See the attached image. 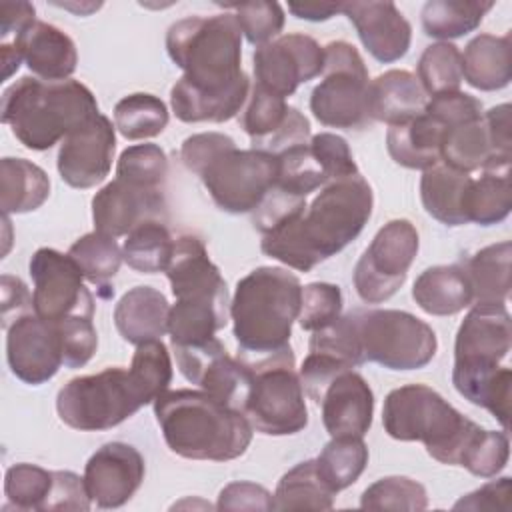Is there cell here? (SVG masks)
<instances>
[{
	"label": "cell",
	"instance_id": "cell-15",
	"mask_svg": "<svg viewBox=\"0 0 512 512\" xmlns=\"http://www.w3.org/2000/svg\"><path fill=\"white\" fill-rule=\"evenodd\" d=\"M34 292V314L46 322L94 316V296L84 286L76 262L54 248H38L28 264Z\"/></svg>",
	"mask_w": 512,
	"mask_h": 512
},
{
	"label": "cell",
	"instance_id": "cell-7",
	"mask_svg": "<svg viewBox=\"0 0 512 512\" xmlns=\"http://www.w3.org/2000/svg\"><path fill=\"white\" fill-rule=\"evenodd\" d=\"M98 102L78 80L46 82L22 76L2 92V122L28 150H48L92 120Z\"/></svg>",
	"mask_w": 512,
	"mask_h": 512
},
{
	"label": "cell",
	"instance_id": "cell-24",
	"mask_svg": "<svg viewBox=\"0 0 512 512\" xmlns=\"http://www.w3.org/2000/svg\"><path fill=\"white\" fill-rule=\"evenodd\" d=\"M28 70L46 82L70 80L78 64L74 40L54 24L36 20L20 38Z\"/></svg>",
	"mask_w": 512,
	"mask_h": 512
},
{
	"label": "cell",
	"instance_id": "cell-6",
	"mask_svg": "<svg viewBox=\"0 0 512 512\" xmlns=\"http://www.w3.org/2000/svg\"><path fill=\"white\" fill-rule=\"evenodd\" d=\"M166 276L176 298L168 316L170 344L192 346L214 338L230 316L228 288L198 236L174 240Z\"/></svg>",
	"mask_w": 512,
	"mask_h": 512
},
{
	"label": "cell",
	"instance_id": "cell-43",
	"mask_svg": "<svg viewBox=\"0 0 512 512\" xmlns=\"http://www.w3.org/2000/svg\"><path fill=\"white\" fill-rule=\"evenodd\" d=\"M416 72L426 96L460 90L462 54L452 42H434L424 48Z\"/></svg>",
	"mask_w": 512,
	"mask_h": 512
},
{
	"label": "cell",
	"instance_id": "cell-37",
	"mask_svg": "<svg viewBox=\"0 0 512 512\" xmlns=\"http://www.w3.org/2000/svg\"><path fill=\"white\" fill-rule=\"evenodd\" d=\"M316 470L326 486L338 494L352 486L368 464V448L358 436L332 438L314 458Z\"/></svg>",
	"mask_w": 512,
	"mask_h": 512
},
{
	"label": "cell",
	"instance_id": "cell-14",
	"mask_svg": "<svg viewBox=\"0 0 512 512\" xmlns=\"http://www.w3.org/2000/svg\"><path fill=\"white\" fill-rule=\"evenodd\" d=\"M418 248V230L410 220L394 218L386 222L354 266V288L358 296L368 304H380L392 298L406 282Z\"/></svg>",
	"mask_w": 512,
	"mask_h": 512
},
{
	"label": "cell",
	"instance_id": "cell-1",
	"mask_svg": "<svg viewBox=\"0 0 512 512\" xmlns=\"http://www.w3.org/2000/svg\"><path fill=\"white\" fill-rule=\"evenodd\" d=\"M166 52L184 72L170 90L178 120L226 122L244 108L250 80L242 70V30L234 14L176 20L166 32Z\"/></svg>",
	"mask_w": 512,
	"mask_h": 512
},
{
	"label": "cell",
	"instance_id": "cell-32",
	"mask_svg": "<svg viewBox=\"0 0 512 512\" xmlns=\"http://www.w3.org/2000/svg\"><path fill=\"white\" fill-rule=\"evenodd\" d=\"M512 244L508 240L484 246L462 266L470 280L472 304H506L510 294Z\"/></svg>",
	"mask_w": 512,
	"mask_h": 512
},
{
	"label": "cell",
	"instance_id": "cell-42",
	"mask_svg": "<svg viewBox=\"0 0 512 512\" xmlns=\"http://www.w3.org/2000/svg\"><path fill=\"white\" fill-rule=\"evenodd\" d=\"M128 372L144 404H150L164 394L172 380V360L164 342L150 340L138 344Z\"/></svg>",
	"mask_w": 512,
	"mask_h": 512
},
{
	"label": "cell",
	"instance_id": "cell-16",
	"mask_svg": "<svg viewBox=\"0 0 512 512\" xmlns=\"http://www.w3.org/2000/svg\"><path fill=\"white\" fill-rule=\"evenodd\" d=\"M172 350L188 382L242 410L250 388V368L244 358H232L216 336L192 346H172Z\"/></svg>",
	"mask_w": 512,
	"mask_h": 512
},
{
	"label": "cell",
	"instance_id": "cell-52",
	"mask_svg": "<svg viewBox=\"0 0 512 512\" xmlns=\"http://www.w3.org/2000/svg\"><path fill=\"white\" fill-rule=\"evenodd\" d=\"M510 496H512V480L508 476L492 480L478 490L462 496L454 510H510Z\"/></svg>",
	"mask_w": 512,
	"mask_h": 512
},
{
	"label": "cell",
	"instance_id": "cell-35",
	"mask_svg": "<svg viewBox=\"0 0 512 512\" xmlns=\"http://www.w3.org/2000/svg\"><path fill=\"white\" fill-rule=\"evenodd\" d=\"M174 252V238L164 220H146L134 226L124 240V262L140 274L166 272Z\"/></svg>",
	"mask_w": 512,
	"mask_h": 512
},
{
	"label": "cell",
	"instance_id": "cell-46",
	"mask_svg": "<svg viewBox=\"0 0 512 512\" xmlns=\"http://www.w3.org/2000/svg\"><path fill=\"white\" fill-rule=\"evenodd\" d=\"M222 6L234 10L242 36H246V40L256 48L272 42L284 28V8L278 2L252 0Z\"/></svg>",
	"mask_w": 512,
	"mask_h": 512
},
{
	"label": "cell",
	"instance_id": "cell-12",
	"mask_svg": "<svg viewBox=\"0 0 512 512\" xmlns=\"http://www.w3.org/2000/svg\"><path fill=\"white\" fill-rule=\"evenodd\" d=\"M144 404L130 372L122 366L104 368L98 374L68 380L56 396V412L60 420L80 432L110 430Z\"/></svg>",
	"mask_w": 512,
	"mask_h": 512
},
{
	"label": "cell",
	"instance_id": "cell-20",
	"mask_svg": "<svg viewBox=\"0 0 512 512\" xmlns=\"http://www.w3.org/2000/svg\"><path fill=\"white\" fill-rule=\"evenodd\" d=\"M144 474V458L132 444L108 442L88 458L82 478L98 508H120L136 494Z\"/></svg>",
	"mask_w": 512,
	"mask_h": 512
},
{
	"label": "cell",
	"instance_id": "cell-10",
	"mask_svg": "<svg viewBox=\"0 0 512 512\" xmlns=\"http://www.w3.org/2000/svg\"><path fill=\"white\" fill-rule=\"evenodd\" d=\"M248 362V360H246ZM250 388L242 406L252 428L266 436H290L308 426L304 388L290 346L248 362Z\"/></svg>",
	"mask_w": 512,
	"mask_h": 512
},
{
	"label": "cell",
	"instance_id": "cell-40",
	"mask_svg": "<svg viewBox=\"0 0 512 512\" xmlns=\"http://www.w3.org/2000/svg\"><path fill=\"white\" fill-rule=\"evenodd\" d=\"M68 256L76 262L82 276L98 286H106L116 276L124 260L116 238L98 230L80 236L68 248Z\"/></svg>",
	"mask_w": 512,
	"mask_h": 512
},
{
	"label": "cell",
	"instance_id": "cell-11",
	"mask_svg": "<svg viewBox=\"0 0 512 512\" xmlns=\"http://www.w3.org/2000/svg\"><path fill=\"white\" fill-rule=\"evenodd\" d=\"M364 362H376L388 370H420L438 350L434 330L420 318L404 310L348 312Z\"/></svg>",
	"mask_w": 512,
	"mask_h": 512
},
{
	"label": "cell",
	"instance_id": "cell-25",
	"mask_svg": "<svg viewBox=\"0 0 512 512\" xmlns=\"http://www.w3.org/2000/svg\"><path fill=\"white\" fill-rule=\"evenodd\" d=\"M170 304L166 296L152 286L130 288L114 308V324L118 334L138 346L150 340H162L168 332Z\"/></svg>",
	"mask_w": 512,
	"mask_h": 512
},
{
	"label": "cell",
	"instance_id": "cell-13",
	"mask_svg": "<svg viewBox=\"0 0 512 512\" xmlns=\"http://www.w3.org/2000/svg\"><path fill=\"white\" fill-rule=\"evenodd\" d=\"M324 78L310 94L312 116L328 128L358 130L370 120L368 68L360 52L344 40L324 46Z\"/></svg>",
	"mask_w": 512,
	"mask_h": 512
},
{
	"label": "cell",
	"instance_id": "cell-29",
	"mask_svg": "<svg viewBox=\"0 0 512 512\" xmlns=\"http://www.w3.org/2000/svg\"><path fill=\"white\" fill-rule=\"evenodd\" d=\"M472 182L468 172L456 170L444 162L422 172L420 200L424 210L444 226H464L466 192Z\"/></svg>",
	"mask_w": 512,
	"mask_h": 512
},
{
	"label": "cell",
	"instance_id": "cell-49",
	"mask_svg": "<svg viewBox=\"0 0 512 512\" xmlns=\"http://www.w3.org/2000/svg\"><path fill=\"white\" fill-rule=\"evenodd\" d=\"M64 348V366L66 368H82L90 362L98 348V334L92 324V318L74 316L60 322H54Z\"/></svg>",
	"mask_w": 512,
	"mask_h": 512
},
{
	"label": "cell",
	"instance_id": "cell-8",
	"mask_svg": "<svg viewBox=\"0 0 512 512\" xmlns=\"http://www.w3.org/2000/svg\"><path fill=\"white\" fill-rule=\"evenodd\" d=\"M302 284L280 266H258L238 280L232 302V332L242 354L266 356L290 346L298 320Z\"/></svg>",
	"mask_w": 512,
	"mask_h": 512
},
{
	"label": "cell",
	"instance_id": "cell-30",
	"mask_svg": "<svg viewBox=\"0 0 512 512\" xmlns=\"http://www.w3.org/2000/svg\"><path fill=\"white\" fill-rule=\"evenodd\" d=\"M510 34H478L462 54V80L482 92L502 90L512 78Z\"/></svg>",
	"mask_w": 512,
	"mask_h": 512
},
{
	"label": "cell",
	"instance_id": "cell-44",
	"mask_svg": "<svg viewBox=\"0 0 512 512\" xmlns=\"http://www.w3.org/2000/svg\"><path fill=\"white\" fill-rule=\"evenodd\" d=\"M426 488L408 476H386L370 484L360 496L364 510H424Z\"/></svg>",
	"mask_w": 512,
	"mask_h": 512
},
{
	"label": "cell",
	"instance_id": "cell-34",
	"mask_svg": "<svg viewBox=\"0 0 512 512\" xmlns=\"http://www.w3.org/2000/svg\"><path fill=\"white\" fill-rule=\"evenodd\" d=\"M512 208V184L510 168L482 170L478 178H472L466 192V220L478 226L500 224L508 218Z\"/></svg>",
	"mask_w": 512,
	"mask_h": 512
},
{
	"label": "cell",
	"instance_id": "cell-53",
	"mask_svg": "<svg viewBox=\"0 0 512 512\" xmlns=\"http://www.w3.org/2000/svg\"><path fill=\"white\" fill-rule=\"evenodd\" d=\"M36 22V10L30 2H0V38L2 46L18 44L24 32Z\"/></svg>",
	"mask_w": 512,
	"mask_h": 512
},
{
	"label": "cell",
	"instance_id": "cell-36",
	"mask_svg": "<svg viewBox=\"0 0 512 512\" xmlns=\"http://www.w3.org/2000/svg\"><path fill=\"white\" fill-rule=\"evenodd\" d=\"M494 2L428 0L422 8V28L428 36L448 42L476 30Z\"/></svg>",
	"mask_w": 512,
	"mask_h": 512
},
{
	"label": "cell",
	"instance_id": "cell-5",
	"mask_svg": "<svg viewBox=\"0 0 512 512\" xmlns=\"http://www.w3.org/2000/svg\"><path fill=\"white\" fill-rule=\"evenodd\" d=\"M180 158L202 180L214 204L228 214L254 212L278 176L276 156L256 148L240 150L222 132L188 136L182 142Z\"/></svg>",
	"mask_w": 512,
	"mask_h": 512
},
{
	"label": "cell",
	"instance_id": "cell-56",
	"mask_svg": "<svg viewBox=\"0 0 512 512\" xmlns=\"http://www.w3.org/2000/svg\"><path fill=\"white\" fill-rule=\"evenodd\" d=\"M288 10L300 18V20H310V22H324L342 12V2H290Z\"/></svg>",
	"mask_w": 512,
	"mask_h": 512
},
{
	"label": "cell",
	"instance_id": "cell-55",
	"mask_svg": "<svg viewBox=\"0 0 512 512\" xmlns=\"http://www.w3.org/2000/svg\"><path fill=\"white\" fill-rule=\"evenodd\" d=\"M490 144L500 158L512 160V134H510V104H498L484 114Z\"/></svg>",
	"mask_w": 512,
	"mask_h": 512
},
{
	"label": "cell",
	"instance_id": "cell-18",
	"mask_svg": "<svg viewBox=\"0 0 512 512\" xmlns=\"http://www.w3.org/2000/svg\"><path fill=\"white\" fill-rule=\"evenodd\" d=\"M6 360L10 372L32 386H40L56 376L64 366L62 338L54 322H46L32 312L14 318L6 326Z\"/></svg>",
	"mask_w": 512,
	"mask_h": 512
},
{
	"label": "cell",
	"instance_id": "cell-50",
	"mask_svg": "<svg viewBox=\"0 0 512 512\" xmlns=\"http://www.w3.org/2000/svg\"><path fill=\"white\" fill-rule=\"evenodd\" d=\"M218 510H274V496L254 482H232L224 486L216 502Z\"/></svg>",
	"mask_w": 512,
	"mask_h": 512
},
{
	"label": "cell",
	"instance_id": "cell-27",
	"mask_svg": "<svg viewBox=\"0 0 512 512\" xmlns=\"http://www.w3.org/2000/svg\"><path fill=\"white\" fill-rule=\"evenodd\" d=\"M428 102L418 78L408 70H388L370 80L368 112L370 120L386 122L388 126L402 124L424 112Z\"/></svg>",
	"mask_w": 512,
	"mask_h": 512
},
{
	"label": "cell",
	"instance_id": "cell-22",
	"mask_svg": "<svg viewBox=\"0 0 512 512\" xmlns=\"http://www.w3.org/2000/svg\"><path fill=\"white\" fill-rule=\"evenodd\" d=\"M316 404L322 406V422L332 438H362L372 426L374 392L364 376L352 368L338 372L324 386Z\"/></svg>",
	"mask_w": 512,
	"mask_h": 512
},
{
	"label": "cell",
	"instance_id": "cell-39",
	"mask_svg": "<svg viewBox=\"0 0 512 512\" xmlns=\"http://www.w3.org/2000/svg\"><path fill=\"white\" fill-rule=\"evenodd\" d=\"M166 124L168 108L154 94H128L114 106V126L126 140L154 138L166 128Z\"/></svg>",
	"mask_w": 512,
	"mask_h": 512
},
{
	"label": "cell",
	"instance_id": "cell-19",
	"mask_svg": "<svg viewBox=\"0 0 512 512\" xmlns=\"http://www.w3.org/2000/svg\"><path fill=\"white\" fill-rule=\"evenodd\" d=\"M116 152V126L108 116L96 114L72 130L60 144L56 168L72 188H94L110 174Z\"/></svg>",
	"mask_w": 512,
	"mask_h": 512
},
{
	"label": "cell",
	"instance_id": "cell-41",
	"mask_svg": "<svg viewBox=\"0 0 512 512\" xmlns=\"http://www.w3.org/2000/svg\"><path fill=\"white\" fill-rule=\"evenodd\" d=\"M54 490V472L20 462L6 470L4 476V496L8 504L4 508L14 510H46Z\"/></svg>",
	"mask_w": 512,
	"mask_h": 512
},
{
	"label": "cell",
	"instance_id": "cell-21",
	"mask_svg": "<svg viewBox=\"0 0 512 512\" xmlns=\"http://www.w3.org/2000/svg\"><path fill=\"white\" fill-rule=\"evenodd\" d=\"M164 188H144L122 178H114L92 198L94 230L112 238L126 236L146 220L166 222Z\"/></svg>",
	"mask_w": 512,
	"mask_h": 512
},
{
	"label": "cell",
	"instance_id": "cell-51",
	"mask_svg": "<svg viewBox=\"0 0 512 512\" xmlns=\"http://www.w3.org/2000/svg\"><path fill=\"white\" fill-rule=\"evenodd\" d=\"M90 504L84 478L70 470L54 472V490L46 510H90Z\"/></svg>",
	"mask_w": 512,
	"mask_h": 512
},
{
	"label": "cell",
	"instance_id": "cell-2",
	"mask_svg": "<svg viewBox=\"0 0 512 512\" xmlns=\"http://www.w3.org/2000/svg\"><path fill=\"white\" fill-rule=\"evenodd\" d=\"M372 206V186L360 172L332 180L310 202L306 200L266 230L260 248L288 268L310 272L364 230Z\"/></svg>",
	"mask_w": 512,
	"mask_h": 512
},
{
	"label": "cell",
	"instance_id": "cell-45",
	"mask_svg": "<svg viewBox=\"0 0 512 512\" xmlns=\"http://www.w3.org/2000/svg\"><path fill=\"white\" fill-rule=\"evenodd\" d=\"M166 176V152L152 142L128 146L126 150H122L116 162V178H122L144 188H164Z\"/></svg>",
	"mask_w": 512,
	"mask_h": 512
},
{
	"label": "cell",
	"instance_id": "cell-33",
	"mask_svg": "<svg viewBox=\"0 0 512 512\" xmlns=\"http://www.w3.org/2000/svg\"><path fill=\"white\" fill-rule=\"evenodd\" d=\"M274 510H330L334 492L316 470V460L298 462L278 482L274 490Z\"/></svg>",
	"mask_w": 512,
	"mask_h": 512
},
{
	"label": "cell",
	"instance_id": "cell-9",
	"mask_svg": "<svg viewBox=\"0 0 512 512\" xmlns=\"http://www.w3.org/2000/svg\"><path fill=\"white\" fill-rule=\"evenodd\" d=\"M382 424L390 438L422 442L434 460L448 466H460L482 428L426 384H406L388 392Z\"/></svg>",
	"mask_w": 512,
	"mask_h": 512
},
{
	"label": "cell",
	"instance_id": "cell-31",
	"mask_svg": "<svg viewBox=\"0 0 512 512\" xmlns=\"http://www.w3.org/2000/svg\"><path fill=\"white\" fill-rule=\"evenodd\" d=\"M50 196V178L26 158H2L0 208L6 216L38 210Z\"/></svg>",
	"mask_w": 512,
	"mask_h": 512
},
{
	"label": "cell",
	"instance_id": "cell-28",
	"mask_svg": "<svg viewBox=\"0 0 512 512\" xmlns=\"http://www.w3.org/2000/svg\"><path fill=\"white\" fill-rule=\"evenodd\" d=\"M416 304L432 316H452L472 306V288L462 264L426 268L412 286Z\"/></svg>",
	"mask_w": 512,
	"mask_h": 512
},
{
	"label": "cell",
	"instance_id": "cell-47",
	"mask_svg": "<svg viewBox=\"0 0 512 512\" xmlns=\"http://www.w3.org/2000/svg\"><path fill=\"white\" fill-rule=\"evenodd\" d=\"M342 290L330 282H312L302 288L298 324L302 330L316 332L342 316Z\"/></svg>",
	"mask_w": 512,
	"mask_h": 512
},
{
	"label": "cell",
	"instance_id": "cell-4",
	"mask_svg": "<svg viewBox=\"0 0 512 512\" xmlns=\"http://www.w3.org/2000/svg\"><path fill=\"white\" fill-rule=\"evenodd\" d=\"M154 416L170 452L188 460L228 462L252 442L244 412L204 390H166L154 400Z\"/></svg>",
	"mask_w": 512,
	"mask_h": 512
},
{
	"label": "cell",
	"instance_id": "cell-3",
	"mask_svg": "<svg viewBox=\"0 0 512 512\" xmlns=\"http://www.w3.org/2000/svg\"><path fill=\"white\" fill-rule=\"evenodd\" d=\"M512 344L506 304H472L454 340L452 384L470 404L486 408L508 432L512 372L500 362Z\"/></svg>",
	"mask_w": 512,
	"mask_h": 512
},
{
	"label": "cell",
	"instance_id": "cell-54",
	"mask_svg": "<svg viewBox=\"0 0 512 512\" xmlns=\"http://www.w3.org/2000/svg\"><path fill=\"white\" fill-rule=\"evenodd\" d=\"M0 292H2V326L6 328L14 318L32 312V296L26 288V284L16 278V276H8L4 274L0 280Z\"/></svg>",
	"mask_w": 512,
	"mask_h": 512
},
{
	"label": "cell",
	"instance_id": "cell-26",
	"mask_svg": "<svg viewBox=\"0 0 512 512\" xmlns=\"http://www.w3.org/2000/svg\"><path fill=\"white\" fill-rule=\"evenodd\" d=\"M444 124L426 110L402 124H394L386 132V148L390 158L410 170H428L442 162Z\"/></svg>",
	"mask_w": 512,
	"mask_h": 512
},
{
	"label": "cell",
	"instance_id": "cell-17",
	"mask_svg": "<svg viewBox=\"0 0 512 512\" xmlns=\"http://www.w3.org/2000/svg\"><path fill=\"white\" fill-rule=\"evenodd\" d=\"M324 70V46L306 34H284L254 50L256 84L282 98Z\"/></svg>",
	"mask_w": 512,
	"mask_h": 512
},
{
	"label": "cell",
	"instance_id": "cell-38",
	"mask_svg": "<svg viewBox=\"0 0 512 512\" xmlns=\"http://www.w3.org/2000/svg\"><path fill=\"white\" fill-rule=\"evenodd\" d=\"M292 110L294 106H288L282 96L272 94L254 82L248 100L240 110V126L250 136L252 148L262 150L286 126Z\"/></svg>",
	"mask_w": 512,
	"mask_h": 512
},
{
	"label": "cell",
	"instance_id": "cell-48",
	"mask_svg": "<svg viewBox=\"0 0 512 512\" xmlns=\"http://www.w3.org/2000/svg\"><path fill=\"white\" fill-rule=\"evenodd\" d=\"M508 456H510L508 432L480 428V432L474 436L472 444L468 446L460 466L474 476L492 478L504 470V466L508 464Z\"/></svg>",
	"mask_w": 512,
	"mask_h": 512
},
{
	"label": "cell",
	"instance_id": "cell-23",
	"mask_svg": "<svg viewBox=\"0 0 512 512\" xmlns=\"http://www.w3.org/2000/svg\"><path fill=\"white\" fill-rule=\"evenodd\" d=\"M342 14L354 24L364 48L384 64L406 56L412 26L394 2H342Z\"/></svg>",
	"mask_w": 512,
	"mask_h": 512
}]
</instances>
